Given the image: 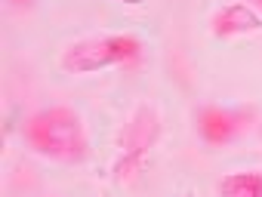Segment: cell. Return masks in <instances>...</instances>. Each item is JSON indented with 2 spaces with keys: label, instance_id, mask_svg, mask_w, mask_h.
<instances>
[{
  "label": "cell",
  "instance_id": "1",
  "mask_svg": "<svg viewBox=\"0 0 262 197\" xmlns=\"http://www.w3.org/2000/svg\"><path fill=\"white\" fill-rule=\"evenodd\" d=\"M22 142L56 163H80L90 154V136L83 117L68 105H50L25 117Z\"/></svg>",
  "mask_w": 262,
  "mask_h": 197
},
{
  "label": "cell",
  "instance_id": "2",
  "mask_svg": "<svg viewBox=\"0 0 262 197\" xmlns=\"http://www.w3.org/2000/svg\"><path fill=\"white\" fill-rule=\"evenodd\" d=\"M142 53H145V43L136 34H99V37L71 43L59 59V68L65 74H96L105 68L136 65Z\"/></svg>",
  "mask_w": 262,
  "mask_h": 197
},
{
  "label": "cell",
  "instance_id": "3",
  "mask_svg": "<svg viewBox=\"0 0 262 197\" xmlns=\"http://www.w3.org/2000/svg\"><path fill=\"white\" fill-rule=\"evenodd\" d=\"M158 139H161V114L151 105H139L123 124L120 139H117V157H114V182L117 185H123L136 173H142Z\"/></svg>",
  "mask_w": 262,
  "mask_h": 197
},
{
  "label": "cell",
  "instance_id": "4",
  "mask_svg": "<svg viewBox=\"0 0 262 197\" xmlns=\"http://www.w3.org/2000/svg\"><path fill=\"white\" fill-rule=\"evenodd\" d=\"M198 133L207 145H231L253 127L250 108H225V105H204L194 117Z\"/></svg>",
  "mask_w": 262,
  "mask_h": 197
},
{
  "label": "cell",
  "instance_id": "5",
  "mask_svg": "<svg viewBox=\"0 0 262 197\" xmlns=\"http://www.w3.org/2000/svg\"><path fill=\"white\" fill-rule=\"evenodd\" d=\"M259 31H262V13L250 4H228V7L216 10L210 19V34L219 40L247 37V34H259Z\"/></svg>",
  "mask_w": 262,
  "mask_h": 197
},
{
  "label": "cell",
  "instance_id": "6",
  "mask_svg": "<svg viewBox=\"0 0 262 197\" xmlns=\"http://www.w3.org/2000/svg\"><path fill=\"white\" fill-rule=\"evenodd\" d=\"M219 197H262V169H231L216 182Z\"/></svg>",
  "mask_w": 262,
  "mask_h": 197
},
{
  "label": "cell",
  "instance_id": "7",
  "mask_svg": "<svg viewBox=\"0 0 262 197\" xmlns=\"http://www.w3.org/2000/svg\"><path fill=\"white\" fill-rule=\"evenodd\" d=\"M13 7H19V10H28V7H34V0H10Z\"/></svg>",
  "mask_w": 262,
  "mask_h": 197
},
{
  "label": "cell",
  "instance_id": "8",
  "mask_svg": "<svg viewBox=\"0 0 262 197\" xmlns=\"http://www.w3.org/2000/svg\"><path fill=\"white\" fill-rule=\"evenodd\" d=\"M114 4H126V7H142L145 0H114Z\"/></svg>",
  "mask_w": 262,
  "mask_h": 197
},
{
  "label": "cell",
  "instance_id": "9",
  "mask_svg": "<svg viewBox=\"0 0 262 197\" xmlns=\"http://www.w3.org/2000/svg\"><path fill=\"white\" fill-rule=\"evenodd\" d=\"M250 7H256V10H262V0H247Z\"/></svg>",
  "mask_w": 262,
  "mask_h": 197
}]
</instances>
